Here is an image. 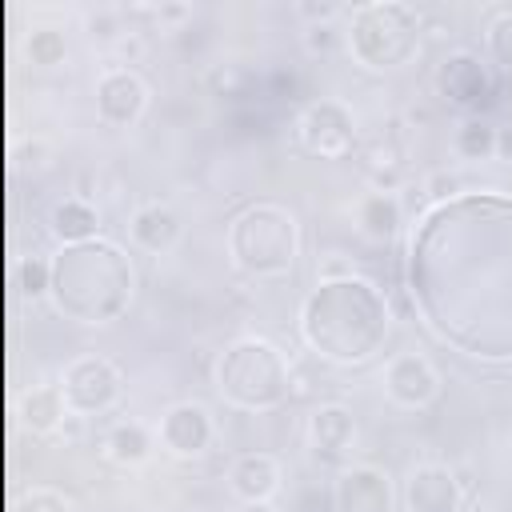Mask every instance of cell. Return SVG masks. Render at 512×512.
<instances>
[{"instance_id": "6da1fadb", "label": "cell", "mask_w": 512, "mask_h": 512, "mask_svg": "<svg viewBox=\"0 0 512 512\" xmlns=\"http://www.w3.org/2000/svg\"><path fill=\"white\" fill-rule=\"evenodd\" d=\"M408 296L460 356L512 364V196L436 200L408 240Z\"/></svg>"}, {"instance_id": "7a4b0ae2", "label": "cell", "mask_w": 512, "mask_h": 512, "mask_svg": "<svg viewBox=\"0 0 512 512\" xmlns=\"http://www.w3.org/2000/svg\"><path fill=\"white\" fill-rule=\"evenodd\" d=\"M296 332L308 352L336 368H360L368 364L388 332H392V304L384 288L368 276L340 272L324 276L296 312Z\"/></svg>"}, {"instance_id": "3957f363", "label": "cell", "mask_w": 512, "mask_h": 512, "mask_svg": "<svg viewBox=\"0 0 512 512\" xmlns=\"http://www.w3.org/2000/svg\"><path fill=\"white\" fill-rule=\"evenodd\" d=\"M136 300V264L116 240H80L64 244L52 256L48 304L84 328L120 320Z\"/></svg>"}, {"instance_id": "277c9868", "label": "cell", "mask_w": 512, "mask_h": 512, "mask_svg": "<svg viewBox=\"0 0 512 512\" xmlns=\"http://www.w3.org/2000/svg\"><path fill=\"white\" fill-rule=\"evenodd\" d=\"M212 384L228 408L276 412L292 396V364L268 336H236L216 352Z\"/></svg>"}, {"instance_id": "5b68a950", "label": "cell", "mask_w": 512, "mask_h": 512, "mask_svg": "<svg viewBox=\"0 0 512 512\" xmlns=\"http://www.w3.org/2000/svg\"><path fill=\"white\" fill-rule=\"evenodd\" d=\"M224 244L240 276L280 280V276H292L300 260V220L292 208L276 200H252L228 220Z\"/></svg>"}, {"instance_id": "8992f818", "label": "cell", "mask_w": 512, "mask_h": 512, "mask_svg": "<svg viewBox=\"0 0 512 512\" xmlns=\"http://www.w3.org/2000/svg\"><path fill=\"white\" fill-rule=\"evenodd\" d=\"M424 20L404 0H368L348 12L344 44L352 60L368 72H392L404 68L420 52Z\"/></svg>"}, {"instance_id": "52a82bcc", "label": "cell", "mask_w": 512, "mask_h": 512, "mask_svg": "<svg viewBox=\"0 0 512 512\" xmlns=\"http://www.w3.org/2000/svg\"><path fill=\"white\" fill-rule=\"evenodd\" d=\"M60 388H64V400H68L72 416H104L124 396V372L108 356L84 352V356L64 364Z\"/></svg>"}, {"instance_id": "ba28073f", "label": "cell", "mask_w": 512, "mask_h": 512, "mask_svg": "<svg viewBox=\"0 0 512 512\" xmlns=\"http://www.w3.org/2000/svg\"><path fill=\"white\" fill-rule=\"evenodd\" d=\"M296 144L316 160H344L356 148V120L340 100H312L296 116Z\"/></svg>"}, {"instance_id": "9c48e42d", "label": "cell", "mask_w": 512, "mask_h": 512, "mask_svg": "<svg viewBox=\"0 0 512 512\" xmlns=\"http://www.w3.org/2000/svg\"><path fill=\"white\" fill-rule=\"evenodd\" d=\"M148 96H152L148 80L136 68H128V64H108L96 76V88H92L96 116L108 128H132L148 112Z\"/></svg>"}, {"instance_id": "30bf717a", "label": "cell", "mask_w": 512, "mask_h": 512, "mask_svg": "<svg viewBox=\"0 0 512 512\" xmlns=\"http://www.w3.org/2000/svg\"><path fill=\"white\" fill-rule=\"evenodd\" d=\"M156 440L176 460H200L216 444V420L200 400H176L156 420Z\"/></svg>"}, {"instance_id": "8fae6325", "label": "cell", "mask_w": 512, "mask_h": 512, "mask_svg": "<svg viewBox=\"0 0 512 512\" xmlns=\"http://www.w3.org/2000/svg\"><path fill=\"white\" fill-rule=\"evenodd\" d=\"M332 508L336 512H392L396 508V480L388 468L356 460L340 464L332 480Z\"/></svg>"}, {"instance_id": "7c38bea8", "label": "cell", "mask_w": 512, "mask_h": 512, "mask_svg": "<svg viewBox=\"0 0 512 512\" xmlns=\"http://www.w3.org/2000/svg\"><path fill=\"white\" fill-rule=\"evenodd\" d=\"M384 392H388V400L396 408L420 412V408L440 400L444 380H440V368L424 352H396L384 364Z\"/></svg>"}, {"instance_id": "4fadbf2b", "label": "cell", "mask_w": 512, "mask_h": 512, "mask_svg": "<svg viewBox=\"0 0 512 512\" xmlns=\"http://www.w3.org/2000/svg\"><path fill=\"white\" fill-rule=\"evenodd\" d=\"M400 500H404V512H460L464 484L456 468H448L444 460H420L408 468Z\"/></svg>"}, {"instance_id": "5bb4252c", "label": "cell", "mask_w": 512, "mask_h": 512, "mask_svg": "<svg viewBox=\"0 0 512 512\" xmlns=\"http://www.w3.org/2000/svg\"><path fill=\"white\" fill-rule=\"evenodd\" d=\"M356 436H360V428H356V416H352L348 404L328 400V404H316L308 412L304 444L320 464H348V456L356 448Z\"/></svg>"}, {"instance_id": "9a60e30c", "label": "cell", "mask_w": 512, "mask_h": 512, "mask_svg": "<svg viewBox=\"0 0 512 512\" xmlns=\"http://www.w3.org/2000/svg\"><path fill=\"white\" fill-rule=\"evenodd\" d=\"M128 236L140 252L148 256H164L180 244L184 236V224H180V212L168 204V200H144L132 208L128 216Z\"/></svg>"}, {"instance_id": "2e32d148", "label": "cell", "mask_w": 512, "mask_h": 512, "mask_svg": "<svg viewBox=\"0 0 512 512\" xmlns=\"http://www.w3.org/2000/svg\"><path fill=\"white\" fill-rule=\"evenodd\" d=\"M280 460L272 452H240L228 464V488L240 504H268L280 492Z\"/></svg>"}, {"instance_id": "e0dca14e", "label": "cell", "mask_w": 512, "mask_h": 512, "mask_svg": "<svg viewBox=\"0 0 512 512\" xmlns=\"http://www.w3.org/2000/svg\"><path fill=\"white\" fill-rule=\"evenodd\" d=\"M440 92H444L448 100L464 104V108H476V104H484V100L492 96V72H488V64H484L480 56L456 52V56H448L444 68H440Z\"/></svg>"}, {"instance_id": "ac0fdd59", "label": "cell", "mask_w": 512, "mask_h": 512, "mask_svg": "<svg viewBox=\"0 0 512 512\" xmlns=\"http://www.w3.org/2000/svg\"><path fill=\"white\" fill-rule=\"evenodd\" d=\"M156 428H148L144 420H116L108 424V432L100 436V448H104V460L116 464V468H140L152 460L156 452Z\"/></svg>"}, {"instance_id": "d6986e66", "label": "cell", "mask_w": 512, "mask_h": 512, "mask_svg": "<svg viewBox=\"0 0 512 512\" xmlns=\"http://www.w3.org/2000/svg\"><path fill=\"white\" fill-rule=\"evenodd\" d=\"M48 228L60 244H80V240H96L100 236V212L92 200L84 196H64L60 204H52L48 212Z\"/></svg>"}, {"instance_id": "ffe728a7", "label": "cell", "mask_w": 512, "mask_h": 512, "mask_svg": "<svg viewBox=\"0 0 512 512\" xmlns=\"http://www.w3.org/2000/svg\"><path fill=\"white\" fill-rule=\"evenodd\" d=\"M24 424L36 432V436H52L60 424H64V416L72 412L68 408V400H64V388H60V380L56 384H36L32 392H24Z\"/></svg>"}, {"instance_id": "44dd1931", "label": "cell", "mask_w": 512, "mask_h": 512, "mask_svg": "<svg viewBox=\"0 0 512 512\" xmlns=\"http://www.w3.org/2000/svg\"><path fill=\"white\" fill-rule=\"evenodd\" d=\"M356 224H360V232L372 236V240H388V236H396V228L404 224V212H400L396 192H388V188L368 192V196L356 204Z\"/></svg>"}, {"instance_id": "7402d4cb", "label": "cell", "mask_w": 512, "mask_h": 512, "mask_svg": "<svg viewBox=\"0 0 512 512\" xmlns=\"http://www.w3.org/2000/svg\"><path fill=\"white\" fill-rule=\"evenodd\" d=\"M12 284L24 300H44L52 288V256H20L12 264Z\"/></svg>"}, {"instance_id": "603a6c76", "label": "cell", "mask_w": 512, "mask_h": 512, "mask_svg": "<svg viewBox=\"0 0 512 512\" xmlns=\"http://www.w3.org/2000/svg\"><path fill=\"white\" fill-rule=\"evenodd\" d=\"M500 148V128L484 124V120H468L456 128V152L464 160H492Z\"/></svg>"}, {"instance_id": "cb8c5ba5", "label": "cell", "mask_w": 512, "mask_h": 512, "mask_svg": "<svg viewBox=\"0 0 512 512\" xmlns=\"http://www.w3.org/2000/svg\"><path fill=\"white\" fill-rule=\"evenodd\" d=\"M484 48H488V60L500 68V72H512V8H500L488 28H484Z\"/></svg>"}, {"instance_id": "d4e9b609", "label": "cell", "mask_w": 512, "mask_h": 512, "mask_svg": "<svg viewBox=\"0 0 512 512\" xmlns=\"http://www.w3.org/2000/svg\"><path fill=\"white\" fill-rule=\"evenodd\" d=\"M16 512H76L72 496L60 492V488H48V484H32L20 492L16 500Z\"/></svg>"}, {"instance_id": "484cf974", "label": "cell", "mask_w": 512, "mask_h": 512, "mask_svg": "<svg viewBox=\"0 0 512 512\" xmlns=\"http://www.w3.org/2000/svg\"><path fill=\"white\" fill-rule=\"evenodd\" d=\"M64 56V40L56 32H32V60L36 64H56Z\"/></svg>"}, {"instance_id": "4316f807", "label": "cell", "mask_w": 512, "mask_h": 512, "mask_svg": "<svg viewBox=\"0 0 512 512\" xmlns=\"http://www.w3.org/2000/svg\"><path fill=\"white\" fill-rule=\"evenodd\" d=\"M336 36H344V32H336L332 24H308V32H304V44H308V52H316V48L324 52V48H328Z\"/></svg>"}, {"instance_id": "83f0119b", "label": "cell", "mask_w": 512, "mask_h": 512, "mask_svg": "<svg viewBox=\"0 0 512 512\" xmlns=\"http://www.w3.org/2000/svg\"><path fill=\"white\" fill-rule=\"evenodd\" d=\"M240 512H272V508H268V504H244Z\"/></svg>"}]
</instances>
